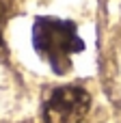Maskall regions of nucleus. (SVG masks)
I'll return each instance as SVG.
<instances>
[{
	"instance_id": "nucleus-3",
	"label": "nucleus",
	"mask_w": 121,
	"mask_h": 123,
	"mask_svg": "<svg viewBox=\"0 0 121 123\" xmlns=\"http://www.w3.org/2000/svg\"><path fill=\"white\" fill-rule=\"evenodd\" d=\"M0 52H4V41H2V4H0Z\"/></svg>"
},
{
	"instance_id": "nucleus-2",
	"label": "nucleus",
	"mask_w": 121,
	"mask_h": 123,
	"mask_svg": "<svg viewBox=\"0 0 121 123\" xmlns=\"http://www.w3.org/2000/svg\"><path fill=\"white\" fill-rule=\"evenodd\" d=\"M89 108V91L80 86H58L43 97L41 117L45 123H82Z\"/></svg>"
},
{
	"instance_id": "nucleus-1",
	"label": "nucleus",
	"mask_w": 121,
	"mask_h": 123,
	"mask_svg": "<svg viewBox=\"0 0 121 123\" xmlns=\"http://www.w3.org/2000/svg\"><path fill=\"white\" fill-rule=\"evenodd\" d=\"M32 48L54 74L63 76L71 69L74 54L84 50V41L74 22L39 15L32 22Z\"/></svg>"
}]
</instances>
